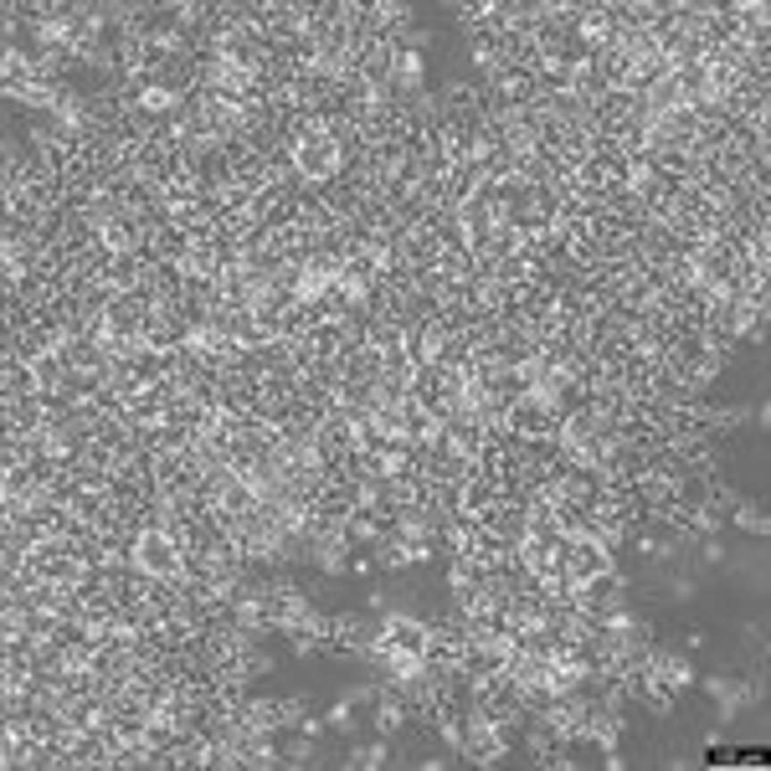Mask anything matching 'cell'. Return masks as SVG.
<instances>
[{
  "label": "cell",
  "mask_w": 771,
  "mask_h": 771,
  "mask_svg": "<svg viewBox=\"0 0 771 771\" xmlns=\"http://www.w3.org/2000/svg\"><path fill=\"white\" fill-rule=\"evenodd\" d=\"M293 160H298V180L304 186H324V180L339 175V145L330 134H309L304 145L293 149Z\"/></svg>",
  "instance_id": "obj_1"
},
{
  "label": "cell",
  "mask_w": 771,
  "mask_h": 771,
  "mask_svg": "<svg viewBox=\"0 0 771 771\" xmlns=\"http://www.w3.org/2000/svg\"><path fill=\"white\" fill-rule=\"evenodd\" d=\"M350 720H355V705H350V694H345V700H334V705L324 709V725H330V730H350Z\"/></svg>",
  "instance_id": "obj_7"
},
{
  "label": "cell",
  "mask_w": 771,
  "mask_h": 771,
  "mask_svg": "<svg viewBox=\"0 0 771 771\" xmlns=\"http://www.w3.org/2000/svg\"><path fill=\"white\" fill-rule=\"evenodd\" d=\"M668 597H679V602L694 597V582H689V576H668Z\"/></svg>",
  "instance_id": "obj_8"
},
{
  "label": "cell",
  "mask_w": 771,
  "mask_h": 771,
  "mask_svg": "<svg viewBox=\"0 0 771 771\" xmlns=\"http://www.w3.org/2000/svg\"><path fill=\"white\" fill-rule=\"evenodd\" d=\"M700 648H705V633H700V627H689V633H684V653H700Z\"/></svg>",
  "instance_id": "obj_9"
},
{
  "label": "cell",
  "mask_w": 771,
  "mask_h": 771,
  "mask_svg": "<svg viewBox=\"0 0 771 771\" xmlns=\"http://www.w3.org/2000/svg\"><path fill=\"white\" fill-rule=\"evenodd\" d=\"M139 571H145V576H170V582L180 576V545L170 541L160 524H145V530H139Z\"/></svg>",
  "instance_id": "obj_2"
},
{
  "label": "cell",
  "mask_w": 771,
  "mask_h": 771,
  "mask_svg": "<svg viewBox=\"0 0 771 771\" xmlns=\"http://www.w3.org/2000/svg\"><path fill=\"white\" fill-rule=\"evenodd\" d=\"M730 524H741L746 535H767V530H771L767 509H756V504H746V499H741L735 509H730Z\"/></svg>",
  "instance_id": "obj_6"
},
{
  "label": "cell",
  "mask_w": 771,
  "mask_h": 771,
  "mask_svg": "<svg viewBox=\"0 0 771 771\" xmlns=\"http://www.w3.org/2000/svg\"><path fill=\"white\" fill-rule=\"evenodd\" d=\"M386 761H391V741H386V735H375V741H365V746H355V756H350V767H360V771L386 767Z\"/></svg>",
  "instance_id": "obj_5"
},
{
  "label": "cell",
  "mask_w": 771,
  "mask_h": 771,
  "mask_svg": "<svg viewBox=\"0 0 771 771\" xmlns=\"http://www.w3.org/2000/svg\"><path fill=\"white\" fill-rule=\"evenodd\" d=\"M42 391V381H37V365H26V360H0V401H21V397H37Z\"/></svg>",
  "instance_id": "obj_3"
},
{
  "label": "cell",
  "mask_w": 771,
  "mask_h": 771,
  "mask_svg": "<svg viewBox=\"0 0 771 771\" xmlns=\"http://www.w3.org/2000/svg\"><path fill=\"white\" fill-rule=\"evenodd\" d=\"M67 375H72V365H67L63 350H52V355H42V360H37V381H42V391H63Z\"/></svg>",
  "instance_id": "obj_4"
}]
</instances>
